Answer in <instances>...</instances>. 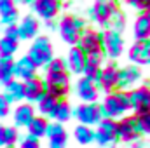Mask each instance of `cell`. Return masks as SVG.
<instances>
[{
  "label": "cell",
  "mask_w": 150,
  "mask_h": 148,
  "mask_svg": "<svg viewBox=\"0 0 150 148\" xmlns=\"http://www.w3.org/2000/svg\"><path fill=\"white\" fill-rule=\"evenodd\" d=\"M19 140V132L16 127L11 125H2V147L12 148Z\"/></svg>",
  "instance_id": "cell-29"
},
{
  "label": "cell",
  "mask_w": 150,
  "mask_h": 148,
  "mask_svg": "<svg viewBox=\"0 0 150 148\" xmlns=\"http://www.w3.org/2000/svg\"><path fill=\"white\" fill-rule=\"evenodd\" d=\"M129 145H131V148H145V145H143L142 140H136V141H133V143H129Z\"/></svg>",
  "instance_id": "cell-43"
},
{
  "label": "cell",
  "mask_w": 150,
  "mask_h": 148,
  "mask_svg": "<svg viewBox=\"0 0 150 148\" xmlns=\"http://www.w3.org/2000/svg\"><path fill=\"white\" fill-rule=\"evenodd\" d=\"M142 78V72L138 70V66H126V68H119V91H127L133 89V85Z\"/></svg>",
  "instance_id": "cell-15"
},
{
  "label": "cell",
  "mask_w": 150,
  "mask_h": 148,
  "mask_svg": "<svg viewBox=\"0 0 150 148\" xmlns=\"http://www.w3.org/2000/svg\"><path fill=\"white\" fill-rule=\"evenodd\" d=\"M96 125L98 129L94 131V141L100 147H108L117 141V120L103 117Z\"/></svg>",
  "instance_id": "cell-7"
},
{
  "label": "cell",
  "mask_w": 150,
  "mask_h": 148,
  "mask_svg": "<svg viewBox=\"0 0 150 148\" xmlns=\"http://www.w3.org/2000/svg\"><path fill=\"white\" fill-rule=\"evenodd\" d=\"M100 70H101V68H98V66L86 65V66H84V70H82L84 78H87V80H91V82H96V78H98V75H100Z\"/></svg>",
  "instance_id": "cell-37"
},
{
  "label": "cell",
  "mask_w": 150,
  "mask_h": 148,
  "mask_svg": "<svg viewBox=\"0 0 150 148\" xmlns=\"http://www.w3.org/2000/svg\"><path fill=\"white\" fill-rule=\"evenodd\" d=\"M4 37L12 38V40H19V30H18V25H9V26H5V30H4Z\"/></svg>",
  "instance_id": "cell-40"
},
{
  "label": "cell",
  "mask_w": 150,
  "mask_h": 148,
  "mask_svg": "<svg viewBox=\"0 0 150 148\" xmlns=\"http://www.w3.org/2000/svg\"><path fill=\"white\" fill-rule=\"evenodd\" d=\"M103 59H105V54H103V52L87 54V56H86V65H91V66H98V68H101Z\"/></svg>",
  "instance_id": "cell-35"
},
{
  "label": "cell",
  "mask_w": 150,
  "mask_h": 148,
  "mask_svg": "<svg viewBox=\"0 0 150 148\" xmlns=\"http://www.w3.org/2000/svg\"><path fill=\"white\" fill-rule=\"evenodd\" d=\"M131 63H134V66H147L150 65V38L149 40H136L129 52H127Z\"/></svg>",
  "instance_id": "cell-13"
},
{
  "label": "cell",
  "mask_w": 150,
  "mask_h": 148,
  "mask_svg": "<svg viewBox=\"0 0 150 148\" xmlns=\"http://www.w3.org/2000/svg\"><path fill=\"white\" fill-rule=\"evenodd\" d=\"M11 103L12 101H21V99H25V96H23V82L21 80H18V78H12L11 82H7L5 84V94H4Z\"/></svg>",
  "instance_id": "cell-24"
},
{
  "label": "cell",
  "mask_w": 150,
  "mask_h": 148,
  "mask_svg": "<svg viewBox=\"0 0 150 148\" xmlns=\"http://www.w3.org/2000/svg\"><path fill=\"white\" fill-rule=\"evenodd\" d=\"M28 58L37 68H44L54 58V51H52L51 40L47 37H35L30 51H28Z\"/></svg>",
  "instance_id": "cell-3"
},
{
  "label": "cell",
  "mask_w": 150,
  "mask_h": 148,
  "mask_svg": "<svg viewBox=\"0 0 150 148\" xmlns=\"http://www.w3.org/2000/svg\"><path fill=\"white\" fill-rule=\"evenodd\" d=\"M110 148H113V147H110Z\"/></svg>",
  "instance_id": "cell-48"
},
{
  "label": "cell",
  "mask_w": 150,
  "mask_h": 148,
  "mask_svg": "<svg viewBox=\"0 0 150 148\" xmlns=\"http://www.w3.org/2000/svg\"><path fill=\"white\" fill-rule=\"evenodd\" d=\"M126 21H127L126 14H124L122 11H119V12H117V14L113 16V19H112V25H110V28L120 33V32H122V30L126 28Z\"/></svg>",
  "instance_id": "cell-34"
},
{
  "label": "cell",
  "mask_w": 150,
  "mask_h": 148,
  "mask_svg": "<svg viewBox=\"0 0 150 148\" xmlns=\"http://www.w3.org/2000/svg\"><path fill=\"white\" fill-rule=\"evenodd\" d=\"M124 2H126L127 5H131V7L142 11V12H145L147 9H150V0H124Z\"/></svg>",
  "instance_id": "cell-38"
},
{
  "label": "cell",
  "mask_w": 150,
  "mask_h": 148,
  "mask_svg": "<svg viewBox=\"0 0 150 148\" xmlns=\"http://www.w3.org/2000/svg\"><path fill=\"white\" fill-rule=\"evenodd\" d=\"M52 118H54L56 122H59V124H65V122H68V120L72 118V106H70V103H68L67 99H59V101H58Z\"/></svg>",
  "instance_id": "cell-26"
},
{
  "label": "cell",
  "mask_w": 150,
  "mask_h": 148,
  "mask_svg": "<svg viewBox=\"0 0 150 148\" xmlns=\"http://www.w3.org/2000/svg\"><path fill=\"white\" fill-rule=\"evenodd\" d=\"M33 11L42 19H56L61 11V0H33Z\"/></svg>",
  "instance_id": "cell-14"
},
{
  "label": "cell",
  "mask_w": 150,
  "mask_h": 148,
  "mask_svg": "<svg viewBox=\"0 0 150 148\" xmlns=\"http://www.w3.org/2000/svg\"><path fill=\"white\" fill-rule=\"evenodd\" d=\"M18 18H19V12L14 11V12H11V14H7V16H2L0 21H2V25L9 26V25H18Z\"/></svg>",
  "instance_id": "cell-41"
},
{
  "label": "cell",
  "mask_w": 150,
  "mask_h": 148,
  "mask_svg": "<svg viewBox=\"0 0 150 148\" xmlns=\"http://www.w3.org/2000/svg\"><path fill=\"white\" fill-rule=\"evenodd\" d=\"M84 28H86V21L82 18L72 16V14L63 16L61 21H59V25H58V30H59L61 38L67 44H70V45H77L79 37H80V33H82Z\"/></svg>",
  "instance_id": "cell-4"
},
{
  "label": "cell",
  "mask_w": 150,
  "mask_h": 148,
  "mask_svg": "<svg viewBox=\"0 0 150 148\" xmlns=\"http://www.w3.org/2000/svg\"><path fill=\"white\" fill-rule=\"evenodd\" d=\"M133 35L136 40H149L150 38V19L145 12L136 18V21L133 25Z\"/></svg>",
  "instance_id": "cell-21"
},
{
  "label": "cell",
  "mask_w": 150,
  "mask_h": 148,
  "mask_svg": "<svg viewBox=\"0 0 150 148\" xmlns=\"http://www.w3.org/2000/svg\"><path fill=\"white\" fill-rule=\"evenodd\" d=\"M45 25L49 26V30H56L58 26H56V23H54V19H49V21H45Z\"/></svg>",
  "instance_id": "cell-44"
},
{
  "label": "cell",
  "mask_w": 150,
  "mask_h": 148,
  "mask_svg": "<svg viewBox=\"0 0 150 148\" xmlns=\"http://www.w3.org/2000/svg\"><path fill=\"white\" fill-rule=\"evenodd\" d=\"M101 106V115L105 118H120L126 115V111L131 110V99H129V91H113L110 92Z\"/></svg>",
  "instance_id": "cell-1"
},
{
  "label": "cell",
  "mask_w": 150,
  "mask_h": 148,
  "mask_svg": "<svg viewBox=\"0 0 150 148\" xmlns=\"http://www.w3.org/2000/svg\"><path fill=\"white\" fill-rule=\"evenodd\" d=\"M14 11H18L14 0H0V18L11 14V12H14Z\"/></svg>",
  "instance_id": "cell-36"
},
{
  "label": "cell",
  "mask_w": 150,
  "mask_h": 148,
  "mask_svg": "<svg viewBox=\"0 0 150 148\" xmlns=\"http://www.w3.org/2000/svg\"><path fill=\"white\" fill-rule=\"evenodd\" d=\"M77 94H79V98L84 103H96L100 89H98V85L94 82H91V80H87V78L82 77L77 82Z\"/></svg>",
  "instance_id": "cell-17"
},
{
  "label": "cell",
  "mask_w": 150,
  "mask_h": 148,
  "mask_svg": "<svg viewBox=\"0 0 150 148\" xmlns=\"http://www.w3.org/2000/svg\"><path fill=\"white\" fill-rule=\"evenodd\" d=\"M98 85L100 91L110 94L113 91H117V85H119V68L115 65H107L105 68L100 70V75L94 82Z\"/></svg>",
  "instance_id": "cell-11"
},
{
  "label": "cell",
  "mask_w": 150,
  "mask_h": 148,
  "mask_svg": "<svg viewBox=\"0 0 150 148\" xmlns=\"http://www.w3.org/2000/svg\"><path fill=\"white\" fill-rule=\"evenodd\" d=\"M19 148H40V141H38L37 138H33V136H26L21 141Z\"/></svg>",
  "instance_id": "cell-42"
},
{
  "label": "cell",
  "mask_w": 150,
  "mask_h": 148,
  "mask_svg": "<svg viewBox=\"0 0 150 148\" xmlns=\"http://www.w3.org/2000/svg\"><path fill=\"white\" fill-rule=\"evenodd\" d=\"M37 70L38 68L30 61L28 56H23L18 61H14V78L21 80V82H25L28 78H33L35 73H37Z\"/></svg>",
  "instance_id": "cell-18"
},
{
  "label": "cell",
  "mask_w": 150,
  "mask_h": 148,
  "mask_svg": "<svg viewBox=\"0 0 150 148\" xmlns=\"http://www.w3.org/2000/svg\"><path fill=\"white\" fill-rule=\"evenodd\" d=\"M72 115H75V118L82 124V125H96L103 115H101V106L98 103H82L79 105L75 111H72Z\"/></svg>",
  "instance_id": "cell-9"
},
{
  "label": "cell",
  "mask_w": 150,
  "mask_h": 148,
  "mask_svg": "<svg viewBox=\"0 0 150 148\" xmlns=\"http://www.w3.org/2000/svg\"><path fill=\"white\" fill-rule=\"evenodd\" d=\"M14 2H16V0H14ZM21 2H23V4H32L33 0H21Z\"/></svg>",
  "instance_id": "cell-45"
},
{
  "label": "cell",
  "mask_w": 150,
  "mask_h": 148,
  "mask_svg": "<svg viewBox=\"0 0 150 148\" xmlns=\"http://www.w3.org/2000/svg\"><path fill=\"white\" fill-rule=\"evenodd\" d=\"M9 111H11V101H9L4 94H0V118L7 117Z\"/></svg>",
  "instance_id": "cell-39"
},
{
  "label": "cell",
  "mask_w": 150,
  "mask_h": 148,
  "mask_svg": "<svg viewBox=\"0 0 150 148\" xmlns=\"http://www.w3.org/2000/svg\"><path fill=\"white\" fill-rule=\"evenodd\" d=\"M44 82L33 77V78H28L23 82V96L28 103H37L38 99L44 96Z\"/></svg>",
  "instance_id": "cell-16"
},
{
  "label": "cell",
  "mask_w": 150,
  "mask_h": 148,
  "mask_svg": "<svg viewBox=\"0 0 150 148\" xmlns=\"http://www.w3.org/2000/svg\"><path fill=\"white\" fill-rule=\"evenodd\" d=\"M101 44H103V54H105V58L117 59L124 52V40L120 37V33L112 30V28H108V30H105L101 33Z\"/></svg>",
  "instance_id": "cell-6"
},
{
  "label": "cell",
  "mask_w": 150,
  "mask_h": 148,
  "mask_svg": "<svg viewBox=\"0 0 150 148\" xmlns=\"http://www.w3.org/2000/svg\"><path fill=\"white\" fill-rule=\"evenodd\" d=\"M134 118H136L138 132H140V134H149L150 136V111H147V113H140V115H134Z\"/></svg>",
  "instance_id": "cell-32"
},
{
  "label": "cell",
  "mask_w": 150,
  "mask_h": 148,
  "mask_svg": "<svg viewBox=\"0 0 150 148\" xmlns=\"http://www.w3.org/2000/svg\"><path fill=\"white\" fill-rule=\"evenodd\" d=\"M129 99H131V110L134 111V115L150 111V85L143 84L129 89Z\"/></svg>",
  "instance_id": "cell-8"
},
{
  "label": "cell",
  "mask_w": 150,
  "mask_h": 148,
  "mask_svg": "<svg viewBox=\"0 0 150 148\" xmlns=\"http://www.w3.org/2000/svg\"><path fill=\"white\" fill-rule=\"evenodd\" d=\"M77 45L87 54H94V52H103V44H101V33L94 28H84Z\"/></svg>",
  "instance_id": "cell-10"
},
{
  "label": "cell",
  "mask_w": 150,
  "mask_h": 148,
  "mask_svg": "<svg viewBox=\"0 0 150 148\" xmlns=\"http://www.w3.org/2000/svg\"><path fill=\"white\" fill-rule=\"evenodd\" d=\"M58 101H59V99H56V98H52V96H49V94H44V96L37 101L40 115H42V117H51V118H52Z\"/></svg>",
  "instance_id": "cell-25"
},
{
  "label": "cell",
  "mask_w": 150,
  "mask_h": 148,
  "mask_svg": "<svg viewBox=\"0 0 150 148\" xmlns=\"http://www.w3.org/2000/svg\"><path fill=\"white\" fill-rule=\"evenodd\" d=\"M33 117H35V110H33V106L30 103L18 105V108L14 110V122L19 127H26Z\"/></svg>",
  "instance_id": "cell-22"
},
{
  "label": "cell",
  "mask_w": 150,
  "mask_h": 148,
  "mask_svg": "<svg viewBox=\"0 0 150 148\" xmlns=\"http://www.w3.org/2000/svg\"><path fill=\"white\" fill-rule=\"evenodd\" d=\"M145 14L149 16V19H150V9H147V11H145Z\"/></svg>",
  "instance_id": "cell-47"
},
{
  "label": "cell",
  "mask_w": 150,
  "mask_h": 148,
  "mask_svg": "<svg viewBox=\"0 0 150 148\" xmlns=\"http://www.w3.org/2000/svg\"><path fill=\"white\" fill-rule=\"evenodd\" d=\"M119 12L117 2H107V0H96L94 5L91 7V19L100 25L101 28H110L113 16Z\"/></svg>",
  "instance_id": "cell-5"
},
{
  "label": "cell",
  "mask_w": 150,
  "mask_h": 148,
  "mask_svg": "<svg viewBox=\"0 0 150 148\" xmlns=\"http://www.w3.org/2000/svg\"><path fill=\"white\" fill-rule=\"evenodd\" d=\"M47 118L45 117H42V115H35L32 120H30V124L26 125V129H28V136H33V138H44L45 136V131H47Z\"/></svg>",
  "instance_id": "cell-23"
},
{
  "label": "cell",
  "mask_w": 150,
  "mask_h": 148,
  "mask_svg": "<svg viewBox=\"0 0 150 148\" xmlns=\"http://www.w3.org/2000/svg\"><path fill=\"white\" fill-rule=\"evenodd\" d=\"M44 92L63 99L70 92V72H59V73H45L44 80Z\"/></svg>",
  "instance_id": "cell-2"
},
{
  "label": "cell",
  "mask_w": 150,
  "mask_h": 148,
  "mask_svg": "<svg viewBox=\"0 0 150 148\" xmlns=\"http://www.w3.org/2000/svg\"><path fill=\"white\" fill-rule=\"evenodd\" d=\"M0 147H2V125H0Z\"/></svg>",
  "instance_id": "cell-46"
},
{
  "label": "cell",
  "mask_w": 150,
  "mask_h": 148,
  "mask_svg": "<svg viewBox=\"0 0 150 148\" xmlns=\"http://www.w3.org/2000/svg\"><path fill=\"white\" fill-rule=\"evenodd\" d=\"M38 21L33 16H26L23 18V21L18 25V30H19V38L23 40H30V38H35L38 33Z\"/></svg>",
  "instance_id": "cell-20"
},
{
  "label": "cell",
  "mask_w": 150,
  "mask_h": 148,
  "mask_svg": "<svg viewBox=\"0 0 150 148\" xmlns=\"http://www.w3.org/2000/svg\"><path fill=\"white\" fill-rule=\"evenodd\" d=\"M140 132L136 127V118L133 117H120L117 120V140L124 141V143H133L136 140H140Z\"/></svg>",
  "instance_id": "cell-12"
},
{
  "label": "cell",
  "mask_w": 150,
  "mask_h": 148,
  "mask_svg": "<svg viewBox=\"0 0 150 148\" xmlns=\"http://www.w3.org/2000/svg\"><path fill=\"white\" fill-rule=\"evenodd\" d=\"M47 140H49V148H65L67 141H68V134H67V131H61V132L49 136Z\"/></svg>",
  "instance_id": "cell-33"
},
{
  "label": "cell",
  "mask_w": 150,
  "mask_h": 148,
  "mask_svg": "<svg viewBox=\"0 0 150 148\" xmlns=\"http://www.w3.org/2000/svg\"><path fill=\"white\" fill-rule=\"evenodd\" d=\"M67 70L72 73H82L84 66H86V52L79 47V45H72L68 56H67Z\"/></svg>",
  "instance_id": "cell-19"
},
{
  "label": "cell",
  "mask_w": 150,
  "mask_h": 148,
  "mask_svg": "<svg viewBox=\"0 0 150 148\" xmlns=\"http://www.w3.org/2000/svg\"><path fill=\"white\" fill-rule=\"evenodd\" d=\"M18 51V40L2 37L0 38V58H12Z\"/></svg>",
  "instance_id": "cell-30"
},
{
  "label": "cell",
  "mask_w": 150,
  "mask_h": 148,
  "mask_svg": "<svg viewBox=\"0 0 150 148\" xmlns=\"http://www.w3.org/2000/svg\"><path fill=\"white\" fill-rule=\"evenodd\" d=\"M74 136H75V141L79 145H89L94 141V131L89 127V125H77L74 129Z\"/></svg>",
  "instance_id": "cell-28"
},
{
  "label": "cell",
  "mask_w": 150,
  "mask_h": 148,
  "mask_svg": "<svg viewBox=\"0 0 150 148\" xmlns=\"http://www.w3.org/2000/svg\"><path fill=\"white\" fill-rule=\"evenodd\" d=\"M45 73H59V72H68L67 70V61L63 58H52L45 66Z\"/></svg>",
  "instance_id": "cell-31"
},
{
  "label": "cell",
  "mask_w": 150,
  "mask_h": 148,
  "mask_svg": "<svg viewBox=\"0 0 150 148\" xmlns=\"http://www.w3.org/2000/svg\"><path fill=\"white\" fill-rule=\"evenodd\" d=\"M14 78V59L0 58V84H7Z\"/></svg>",
  "instance_id": "cell-27"
}]
</instances>
